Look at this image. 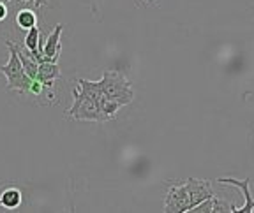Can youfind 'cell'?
I'll list each match as a JSON object with an SVG mask.
<instances>
[{"instance_id": "6da1fadb", "label": "cell", "mask_w": 254, "mask_h": 213, "mask_svg": "<svg viewBox=\"0 0 254 213\" xmlns=\"http://www.w3.org/2000/svg\"><path fill=\"white\" fill-rule=\"evenodd\" d=\"M99 87L103 94L117 101L120 106H127L134 99L132 83L126 78L122 71H117V69H106L103 72V78L99 79Z\"/></svg>"}, {"instance_id": "7a4b0ae2", "label": "cell", "mask_w": 254, "mask_h": 213, "mask_svg": "<svg viewBox=\"0 0 254 213\" xmlns=\"http://www.w3.org/2000/svg\"><path fill=\"white\" fill-rule=\"evenodd\" d=\"M5 46L9 48V62L0 65V72L7 79V90H14L18 94H28L32 79L25 74L23 65L18 56V46L11 41H5Z\"/></svg>"}, {"instance_id": "3957f363", "label": "cell", "mask_w": 254, "mask_h": 213, "mask_svg": "<svg viewBox=\"0 0 254 213\" xmlns=\"http://www.w3.org/2000/svg\"><path fill=\"white\" fill-rule=\"evenodd\" d=\"M67 116L78 122H103L95 101L88 94H85L78 85L72 88V106L69 107Z\"/></svg>"}, {"instance_id": "277c9868", "label": "cell", "mask_w": 254, "mask_h": 213, "mask_svg": "<svg viewBox=\"0 0 254 213\" xmlns=\"http://www.w3.org/2000/svg\"><path fill=\"white\" fill-rule=\"evenodd\" d=\"M190 210V198L186 182L171 183L168 187L166 199H164V212L166 213H186Z\"/></svg>"}, {"instance_id": "5b68a950", "label": "cell", "mask_w": 254, "mask_h": 213, "mask_svg": "<svg viewBox=\"0 0 254 213\" xmlns=\"http://www.w3.org/2000/svg\"><path fill=\"white\" fill-rule=\"evenodd\" d=\"M187 190H189V198H190V210L198 206L199 203H203L205 199L212 198L214 196V190L210 187V182L206 180H198V178H187L186 180ZM189 210V212H190Z\"/></svg>"}, {"instance_id": "8992f818", "label": "cell", "mask_w": 254, "mask_h": 213, "mask_svg": "<svg viewBox=\"0 0 254 213\" xmlns=\"http://www.w3.org/2000/svg\"><path fill=\"white\" fill-rule=\"evenodd\" d=\"M217 183H224V185H235L238 189L242 190L244 198H246V205L237 208L235 206V212L237 213H251L254 212V199H253V194H251V178H246V180H237V178H231V176H224V178H217L215 180Z\"/></svg>"}, {"instance_id": "52a82bcc", "label": "cell", "mask_w": 254, "mask_h": 213, "mask_svg": "<svg viewBox=\"0 0 254 213\" xmlns=\"http://www.w3.org/2000/svg\"><path fill=\"white\" fill-rule=\"evenodd\" d=\"M62 30H64V25L59 23L55 27V30L48 36L46 43L43 44V56H44V62H57L62 53V44H60V36H62Z\"/></svg>"}, {"instance_id": "ba28073f", "label": "cell", "mask_w": 254, "mask_h": 213, "mask_svg": "<svg viewBox=\"0 0 254 213\" xmlns=\"http://www.w3.org/2000/svg\"><path fill=\"white\" fill-rule=\"evenodd\" d=\"M60 78V69L57 62H41L37 63V79L44 85L46 88L53 90L55 81Z\"/></svg>"}, {"instance_id": "9c48e42d", "label": "cell", "mask_w": 254, "mask_h": 213, "mask_svg": "<svg viewBox=\"0 0 254 213\" xmlns=\"http://www.w3.org/2000/svg\"><path fill=\"white\" fill-rule=\"evenodd\" d=\"M23 203V192L18 187H7L0 194V206H4L7 210L20 208Z\"/></svg>"}, {"instance_id": "30bf717a", "label": "cell", "mask_w": 254, "mask_h": 213, "mask_svg": "<svg viewBox=\"0 0 254 213\" xmlns=\"http://www.w3.org/2000/svg\"><path fill=\"white\" fill-rule=\"evenodd\" d=\"M16 23L21 30H28V28L36 27L37 25V14L36 11L32 9H21L18 14H16Z\"/></svg>"}, {"instance_id": "8fae6325", "label": "cell", "mask_w": 254, "mask_h": 213, "mask_svg": "<svg viewBox=\"0 0 254 213\" xmlns=\"http://www.w3.org/2000/svg\"><path fill=\"white\" fill-rule=\"evenodd\" d=\"M39 39H41V30L36 27H32L27 30V36H25V50L27 52H37V44H39Z\"/></svg>"}, {"instance_id": "7c38bea8", "label": "cell", "mask_w": 254, "mask_h": 213, "mask_svg": "<svg viewBox=\"0 0 254 213\" xmlns=\"http://www.w3.org/2000/svg\"><path fill=\"white\" fill-rule=\"evenodd\" d=\"M228 212H235V205H230V203L215 198L214 194L212 196V213H228Z\"/></svg>"}, {"instance_id": "4fadbf2b", "label": "cell", "mask_w": 254, "mask_h": 213, "mask_svg": "<svg viewBox=\"0 0 254 213\" xmlns=\"http://www.w3.org/2000/svg\"><path fill=\"white\" fill-rule=\"evenodd\" d=\"M9 14V9H7V2H2L0 0V21H4Z\"/></svg>"}, {"instance_id": "5bb4252c", "label": "cell", "mask_w": 254, "mask_h": 213, "mask_svg": "<svg viewBox=\"0 0 254 213\" xmlns=\"http://www.w3.org/2000/svg\"><path fill=\"white\" fill-rule=\"evenodd\" d=\"M5 2H12V0H5ZM32 2H34V4H36V7H37V11H39V7L43 4H46L48 0H32Z\"/></svg>"}, {"instance_id": "9a60e30c", "label": "cell", "mask_w": 254, "mask_h": 213, "mask_svg": "<svg viewBox=\"0 0 254 213\" xmlns=\"http://www.w3.org/2000/svg\"><path fill=\"white\" fill-rule=\"evenodd\" d=\"M143 2H150V0H143Z\"/></svg>"}]
</instances>
